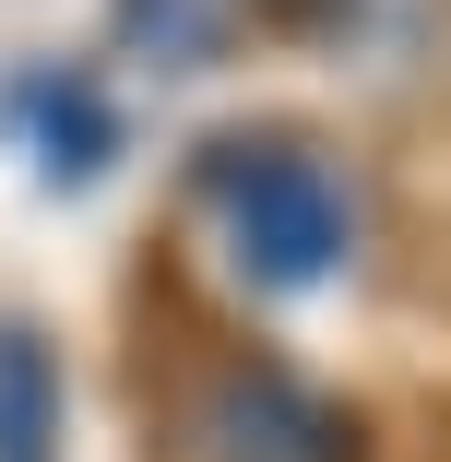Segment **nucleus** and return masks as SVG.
Instances as JSON below:
<instances>
[{
	"label": "nucleus",
	"mask_w": 451,
	"mask_h": 462,
	"mask_svg": "<svg viewBox=\"0 0 451 462\" xmlns=\"http://www.w3.org/2000/svg\"><path fill=\"white\" fill-rule=\"evenodd\" d=\"M178 202H191V226L214 237L226 285L261 297V309L333 285L344 237H356L344 178H333V154L297 119H226V131H202L191 166H178Z\"/></svg>",
	"instance_id": "1"
},
{
	"label": "nucleus",
	"mask_w": 451,
	"mask_h": 462,
	"mask_svg": "<svg viewBox=\"0 0 451 462\" xmlns=\"http://www.w3.org/2000/svg\"><path fill=\"white\" fill-rule=\"evenodd\" d=\"M178 415H191V462H369V415L249 332H214L191 356Z\"/></svg>",
	"instance_id": "2"
},
{
	"label": "nucleus",
	"mask_w": 451,
	"mask_h": 462,
	"mask_svg": "<svg viewBox=\"0 0 451 462\" xmlns=\"http://www.w3.org/2000/svg\"><path fill=\"white\" fill-rule=\"evenodd\" d=\"M0 143L48 190H96L119 166V143H131V119H119V96L83 60H24V71H0Z\"/></svg>",
	"instance_id": "3"
},
{
	"label": "nucleus",
	"mask_w": 451,
	"mask_h": 462,
	"mask_svg": "<svg viewBox=\"0 0 451 462\" xmlns=\"http://www.w3.org/2000/svg\"><path fill=\"white\" fill-rule=\"evenodd\" d=\"M0 462H71V367L24 309H0Z\"/></svg>",
	"instance_id": "4"
},
{
	"label": "nucleus",
	"mask_w": 451,
	"mask_h": 462,
	"mask_svg": "<svg viewBox=\"0 0 451 462\" xmlns=\"http://www.w3.org/2000/svg\"><path fill=\"white\" fill-rule=\"evenodd\" d=\"M238 13L249 0H119V48L155 60V71H191V60H214L238 36Z\"/></svg>",
	"instance_id": "5"
},
{
	"label": "nucleus",
	"mask_w": 451,
	"mask_h": 462,
	"mask_svg": "<svg viewBox=\"0 0 451 462\" xmlns=\"http://www.w3.org/2000/svg\"><path fill=\"white\" fill-rule=\"evenodd\" d=\"M261 24H286V36H333V24H356L369 0H249Z\"/></svg>",
	"instance_id": "6"
}]
</instances>
